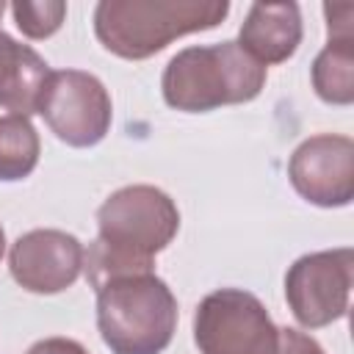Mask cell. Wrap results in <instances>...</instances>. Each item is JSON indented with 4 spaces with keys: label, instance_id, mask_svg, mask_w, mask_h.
<instances>
[{
    "label": "cell",
    "instance_id": "obj_1",
    "mask_svg": "<svg viewBox=\"0 0 354 354\" xmlns=\"http://www.w3.org/2000/svg\"><path fill=\"white\" fill-rule=\"evenodd\" d=\"M177 230L180 210L166 191L144 183L113 191L97 210V238L83 254L88 285L97 290L113 277L152 271Z\"/></svg>",
    "mask_w": 354,
    "mask_h": 354
},
{
    "label": "cell",
    "instance_id": "obj_2",
    "mask_svg": "<svg viewBox=\"0 0 354 354\" xmlns=\"http://www.w3.org/2000/svg\"><path fill=\"white\" fill-rule=\"evenodd\" d=\"M227 14V0H102L94 8V36L108 53L144 61L180 36L221 25Z\"/></svg>",
    "mask_w": 354,
    "mask_h": 354
},
{
    "label": "cell",
    "instance_id": "obj_3",
    "mask_svg": "<svg viewBox=\"0 0 354 354\" xmlns=\"http://www.w3.org/2000/svg\"><path fill=\"white\" fill-rule=\"evenodd\" d=\"M266 66L257 64L238 41L196 44L169 58L160 91L169 108L183 113H207L221 105H241L266 88Z\"/></svg>",
    "mask_w": 354,
    "mask_h": 354
},
{
    "label": "cell",
    "instance_id": "obj_4",
    "mask_svg": "<svg viewBox=\"0 0 354 354\" xmlns=\"http://www.w3.org/2000/svg\"><path fill=\"white\" fill-rule=\"evenodd\" d=\"M97 329L111 354H163L177 329V299L155 274H124L97 290Z\"/></svg>",
    "mask_w": 354,
    "mask_h": 354
},
{
    "label": "cell",
    "instance_id": "obj_5",
    "mask_svg": "<svg viewBox=\"0 0 354 354\" xmlns=\"http://www.w3.org/2000/svg\"><path fill=\"white\" fill-rule=\"evenodd\" d=\"M194 343L199 354H279V326L254 293L218 288L196 304Z\"/></svg>",
    "mask_w": 354,
    "mask_h": 354
},
{
    "label": "cell",
    "instance_id": "obj_6",
    "mask_svg": "<svg viewBox=\"0 0 354 354\" xmlns=\"http://www.w3.org/2000/svg\"><path fill=\"white\" fill-rule=\"evenodd\" d=\"M39 113L66 147H97L113 122V102L105 83L83 69L50 72Z\"/></svg>",
    "mask_w": 354,
    "mask_h": 354
},
{
    "label": "cell",
    "instance_id": "obj_7",
    "mask_svg": "<svg viewBox=\"0 0 354 354\" xmlns=\"http://www.w3.org/2000/svg\"><path fill=\"white\" fill-rule=\"evenodd\" d=\"M354 252L348 246L301 254L285 274V299L304 329H321L348 313Z\"/></svg>",
    "mask_w": 354,
    "mask_h": 354
},
{
    "label": "cell",
    "instance_id": "obj_8",
    "mask_svg": "<svg viewBox=\"0 0 354 354\" xmlns=\"http://www.w3.org/2000/svg\"><path fill=\"white\" fill-rule=\"evenodd\" d=\"M288 180L310 205L346 207L354 199V141L337 133L304 138L288 160Z\"/></svg>",
    "mask_w": 354,
    "mask_h": 354
},
{
    "label": "cell",
    "instance_id": "obj_9",
    "mask_svg": "<svg viewBox=\"0 0 354 354\" xmlns=\"http://www.w3.org/2000/svg\"><path fill=\"white\" fill-rule=\"evenodd\" d=\"M83 243L64 230H30L8 249V271L14 282L39 296L72 288L83 271Z\"/></svg>",
    "mask_w": 354,
    "mask_h": 354
},
{
    "label": "cell",
    "instance_id": "obj_10",
    "mask_svg": "<svg viewBox=\"0 0 354 354\" xmlns=\"http://www.w3.org/2000/svg\"><path fill=\"white\" fill-rule=\"evenodd\" d=\"M326 44L315 55L310 77L315 94L329 105L354 102V6L326 3Z\"/></svg>",
    "mask_w": 354,
    "mask_h": 354
},
{
    "label": "cell",
    "instance_id": "obj_11",
    "mask_svg": "<svg viewBox=\"0 0 354 354\" xmlns=\"http://www.w3.org/2000/svg\"><path fill=\"white\" fill-rule=\"evenodd\" d=\"M301 11L296 3H252L238 30V47L257 64L288 61L301 44Z\"/></svg>",
    "mask_w": 354,
    "mask_h": 354
},
{
    "label": "cell",
    "instance_id": "obj_12",
    "mask_svg": "<svg viewBox=\"0 0 354 354\" xmlns=\"http://www.w3.org/2000/svg\"><path fill=\"white\" fill-rule=\"evenodd\" d=\"M50 72V64L30 44L0 30V108L17 116L39 113Z\"/></svg>",
    "mask_w": 354,
    "mask_h": 354
},
{
    "label": "cell",
    "instance_id": "obj_13",
    "mask_svg": "<svg viewBox=\"0 0 354 354\" xmlns=\"http://www.w3.org/2000/svg\"><path fill=\"white\" fill-rule=\"evenodd\" d=\"M41 155V141L28 116H0V183L25 180Z\"/></svg>",
    "mask_w": 354,
    "mask_h": 354
},
{
    "label": "cell",
    "instance_id": "obj_14",
    "mask_svg": "<svg viewBox=\"0 0 354 354\" xmlns=\"http://www.w3.org/2000/svg\"><path fill=\"white\" fill-rule=\"evenodd\" d=\"M17 28L28 39H50L66 19V3L61 0H17L11 6Z\"/></svg>",
    "mask_w": 354,
    "mask_h": 354
},
{
    "label": "cell",
    "instance_id": "obj_15",
    "mask_svg": "<svg viewBox=\"0 0 354 354\" xmlns=\"http://www.w3.org/2000/svg\"><path fill=\"white\" fill-rule=\"evenodd\" d=\"M279 354H326L315 337L299 329H279Z\"/></svg>",
    "mask_w": 354,
    "mask_h": 354
},
{
    "label": "cell",
    "instance_id": "obj_16",
    "mask_svg": "<svg viewBox=\"0 0 354 354\" xmlns=\"http://www.w3.org/2000/svg\"><path fill=\"white\" fill-rule=\"evenodd\" d=\"M25 354H88L83 343L72 340V337H44L39 343H33Z\"/></svg>",
    "mask_w": 354,
    "mask_h": 354
},
{
    "label": "cell",
    "instance_id": "obj_17",
    "mask_svg": "<svg viewBox=\"0 0 354 354\" xmlns=\"http://www.w3.org/2000/svg\"><path fill=\"white\" fill-rule=\"evenodd\" d=\"M3 254H6V232L0 227V260H3Z\"/></svg>",
    "mask_w": 354,
    "mask_h": 354
},
{
    "label": "cell",
    "instance_id": "obj_18",
    "mask_svg": "<svg viewBox=\"0 0 354 354\" xmlns=\"http://www.w3.org/2000/svg\"><path fill=\"white\" fill-rule=\"evenodd\" d=\"M3 11H6V3H3V0H0V17H3Z\"/></svg>",
    "mask_w": 354,
    "mask_h": 354
}]
</instances>
